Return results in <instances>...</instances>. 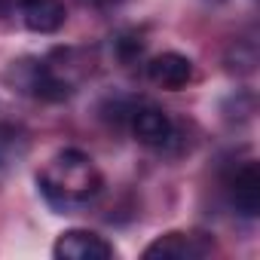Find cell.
<instances>
[{
	"mask_svg": "<svg viewBox=\"0 0 260 260\" xmlns=\"http://www.w3.org/2000/svg\"><path fill=\"white\" fill-rule=\"evenodd\" d=\"M95 74V52L86 46H55L43 58H22L10 68V83L37 101H64Z\"/></svg>",
	"mask_w": 260,
	"mask_h": 260,
	"instance_id": "6da1fadb",
	"label": "cell"
},
{
	"mask_svg": "<svg viewBox=\"0 0 260 260\" xmlns=\"http://www.w3.org/2000/svg\"><path fill=\"white\" fill-rule=\"evenodd\" d=\"M37 187L43 193V199L58 208V211H71V208H80L86 202H92L101 187H104V178L95 166V159L83 150H58L37 175Z\"/></svg>",
	"mask_w": 260,
	"mask_h": 260,
	"instance_id": "7a4b0ae2",
	"label": "cell"
},
{
	"mask_svg": "<svg viewBox=\"0 0 260 260\" xmlns=\"http://www.w3.org/2000/svg\"><path fill=\"white\" fill-rule=\"evenodd\" d=\"M214 254V239L205 233H184V230H172L162 233L159 239H153L144 248V260H202Z\"/></svg>",
	"mask_w": 260,
	"mask_h": 260,
	"instance_id": "3957f363",
	"label": "cell"
},
{
	"mask_svg": "<svg viewBox=\"0 0 260 260\" xmlns=\"http://www.w3.org/2000/svg\"><path fill=\"white\" fill-rule=\"evenodd\" d=\"M128 125H132L135 141L150 147V150H169L175 144V138H178V128H175L172 116L156 104H138L132 110Z\"/></svg>",
	"mask_w": 260,
	"mask_h": 260,
	"instance_id": "277c9868",
	"label": "cell"
},
{
	"mask_svg": "<svg viewBox=\"0 0 260 260\" xmlns=\"http://www.w3.org/2000/svg\"><path fill=\"white\" fill-rule=\"evenodd\" d=\"M55 260H110L113 245L92 230H64L52 245Z\"/></svg>",
	"mask_w": 260,
	"mask_h": 260,
	"instance_id": "5b68a950",
	"label": "cell"
},
{
	"mask_svg": "<svg viewBox=\"0 0 260 260\" xmlns=\"http://www.w3.org/2000/svg\"><path fill=\"white\" fill-rule=\"evenodd\" d=\"M226 196L236 214L242 217H257L260 214V169L254 159L242 162L230 178H226Z\"/></svg>",
	"mask_w": 260,
	"mask_h": 260,
	"instance_id": "8992f818",
	"label": "cell"
},
{
	"mask_svg": "<svg viewBox=\"0 0 260 260\" xmlns=\"http://www.w3.org/2000/svg\"><path fill=\"white\" fill-rule=\"evenodd\" d=\"M144 74H147V80H150L156 89L178 92V89H184L187 83H193L196 68H193V61H190L187 55H181V52H159V55H153V58L144 64Z\"/></svg>",
	"mask_w": 260,
	"mask_h": 260,
	"instance_id": "52a82bcc",
	"label": "cell"
},
{
	"mask_svg": "<svg viewBox=\"0 0 260 260\" xmlns=\"http://www.w3.org/2000/svg\"><path fill=\"white\" fill-rule=\"evenodd\" d=\"M19 13L25 28L34 34H55L68 22L64 0H19Z\"/></svg>",
	"mask_w": 260,
	"mask_h": 260,
	"instance_id": "ba28073f",
	"label": "cell"
},
{
	"mask_svg": "<svg viewBox=\"0 0 260 260\" xmlns=\"http://www.w3.org/2000/svg\"><path fill=\"white\" fill-rule=\"evenodd\" d=\"M31 150V135L16 122H0V172L16 169Z\"/></svg>",
	"mask_w": 260,
	"mask_h": 260,
	"instance_id": "9c48e42d",
	"label": "cell"
},
{
	"mask_svg": "<svg viewBox=\"0 0 260 260\" xmlns=\"http://www.w3.org/2000/svg\"><path fill=\"white\" fill-rule=\"evenodd\" d=\"M144 49H147V40L138 28H128V31H119L116 40H113V52L119 58V64H138L144 58Z\"/></svg>",
	"mask_w": 260,
	"mask_h": 260,
	"instance_id": "30bf717a",
	"label": "cell"
},
{
	"mask_svg": "<svg viewBox=\"0 0 260 260\" xmlns=\"http://www.w3.org/2000/svg\"><path fill=\"white\" fill-rule=\"evenodd\" d=\"M86 4H92V7H110V4H116V0H86Z\"/></svg>",
	"mask_w": 260,
	"mask_h": 260,
	"instance_id": "8fae6325",
	"label": "cell"
},
{
	"mask_svg": "<svg viewBox=\"0 0 260 260\" xmlns=\"http://www.w3.org/2000/svg\"><path fill=\"white\" fill-rule=\"evenodd\" d=\"M10 7H13V0H0V16H7Z\"/></svg>",
	"mask_w": 260,
	"mask_h": 260,
	"instance_id": "7c38bea8",
	"label": "cell"
}]
</instances>
